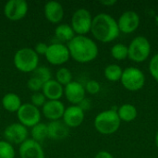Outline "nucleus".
Returning <instances> with one entry per match:
<instances>
[{
	"instance_id": "f257e3e1",
	"label": "nucleus",
	"mask_w": 158,
	"mask_h": 158,
	"mask_svg": "<svg viewBox=\"0 0 158 158\" xmlns=\"http://www.w3.org/2000/svg\"><path fill=\"white\" fill-rule=\"evenodd\" d=\"M70 57L76 62L85 64L94 61L99 53L96 43L86 35H76L67 44Z\"/></svg>"
},
{
	"instance_id": "20e7f679",
	"label": "nucleus",
	"mask_w": 158,
	"mask_h": 158,
	"mask_svg": "<svg viewBox=\"0 0 158 158\" xmlns=\"http://www.w3.org/2000/svg\"><path fill=\"white\" fill-rule=\"evenodd\" d=\"M13 63L19 71L31 73L39 67V56L32 48L23 47L15 53Z\"/></svg>"
},
{
	"instance_id": "f03ea898",
	"label": "nucleus",
	"mask_w": 158,
	"mask_h": 158,
	"mask_svg": "<svg viewBox=\"0 0 158 158\" xmlns=\"http://www.w3.org/2000/svg\"><path fill=\"white\" fill-rule=\"evenodd\" d=\"M91 32L101 43H111L120 33L118 20L107 13H99L93 18Z\"/></svg>"
},
{
	"instance_id": "2eb2a0df",
	"label": "nucleus",
	"mask_w": 158,
	"mask_h": 158,
	"mask_svg": "<svg viewBox=\"0 0 158 158\" xmlns=\"http://www.w3.org/2000/svg\"><path fill=\"white\" fill-rule=\"evenodd\" d=\"M19 156L20 158H44V151L41 143L32 139L26 140L19 147Z\"/></svg>"
},
{
	"instance_id": "5701e85b",
	"label": "nucleus",
	"mask_w": 158,
	"mask_h": 158,
	"mask_svg": "<svg viewBox=\"0 0 158 158\" xmlns=\"http://www.w3.org/2000/svg\"><path fill=\"white\" fill-rule=\"evenodd\" d=\"M31 136L33 141L41 143L46 138H48V129L47 124L40 122L31 129Z\"/></svg>"
},
{
	"instance_id": "72a5a7b5",
	"label": "nucleus",
	"mask_w": 158,
	"mask_h": 158,
	"mask_svg": "<svg viewBox=\"0 0 158 158\" xmlns=\"http://www.w3.org/2000/svg\"><path fill=\"white\" fill-rule=\"evenodd\" d=\"M84 112H86V111H88L90 108H91V106H92V104H91V101L89 100V99H87L86 97L78 105Z\"/></svg>"
},
{
	"instance_id": "a211bd4d",
	"label": "nucleus",
	"mask_w": 158,
	"mask_h": 158,
	"mask_svg": "<svg viewBox=\"0 0 158 158\" xmlns=\"http://www.w3.org/2000/svg\"><path fill=\"white\" fill-rule=\"evenodd\" d=\"M42 93L47 100H60L64 95V86L52 79L44 84Z\"/></svg>"
},
{
	"instance_id": "e433bc0d",
	"label": "nucleus",
	"mask_w": 158,
	"mask_h": 158,
	"mask_svg": "<svg viewBox=\"0 0 158 158\" xmlns=\"http://www.w3.org/2000/svg\"><path fill=\"white\" fill-rule=\"evenodd\" d=\"M155 142H156V147H157V149H158V131L156 132V134Z\"/></svg>"
},
{
	"instance_id": "1a4fd4ad",
	"label": "nucleus",
	"mask_w": 158,
	"mask_h": 158,
	"mask_svg": "<svg viewBox=\"0 0 158 158\" xmlns=\"http://www.w3.org/2000/svg\"><path fill=\"white\" fill-rule=\"evenodd\" d=\"M44 56L49 64L54 66H61L69 61L70 55L67 44L58 42L48 45Z\"/></svg>"
},
{
	"instance_id": "0eeeda50",
	"label": "nucleus",
	"mask_w": 158,
	"mask_h": 158,
	"mask_svg": "<svg viewBox=\"0 0 158 158\" xmlns=\"http://www.w3.org/2000/svg\"><path fill=\"white\" fill-rule=\"evenodd\" d=\"M92 23V14L86 8H79L72 14L70 26L76 35H86L91 32Z\"/></svg>"
},
{
	"instance_id": "7c9ffc66",
	"label": "nucleus",
	"mask_w": 158,
	"mask_h": 158,
	"mask_svg": "<svg viewBox=\"0 0 158 158\" xmlns=\"http://www.w3.org/2000/svg\"><path fill=\"white\" fill-rule=\"evenodd\" d=\"M85 92L90 94H96L100 92L101 90V85L100 83L95 81V80H90L86 82L85 86Z\"/></svg>"
},
{
	"instance_id": "ddd939ff",
	"label": "nucleus",
	"mask_w": 158,
	"mask_h": 158,
	"mask_svg": "<svg viewBox=\"0 0 158 158\" xmlns=\"http://www.w3.org/2000/svg\"><path fill=\"white\" fill-rule=\"evenodd\" d=\"M84 118L85 112L79 106L71 105L66 107L62 117V121L69 129L78 128L82 124Z\"/></svg>"
},
{
	"instance_id": "f704fd0d",
	"label": "nucleus",
	"mask_w": 158,
	"mask_h": 158,
	"mask_svg": "<svg viewBox=\"0 0 158 158\" xmlns=\"http://www.w3.org/2000/svg\"><path fill=\"white\" fill-rule=\"evenodd\" d=\"M94 158H114V156L107 151H100L95 155Z\"/></svg>"
},
{
	"instance_id": "9b49d317",
	"label": "nucleus",
	"mask_w": 158,
	"mask_h": 158,
	"mask_svg": "<svg viewBox=\"0 0 158 158\" xmlns=\"http://www.w3.org/2000/svg\"><path fill=\"white\" fill-rule=\"evenodd\" d=\"M29 5L25 0H9L4 6V15L12 21L20 20L27 15Z\"/></svg>"
},
{
	"instance_id": "6ab92c4d",
	"label": "nucleus",
	"mask_w": 158,
	"mask_h": 158,
	"mask_svg": "<svg viewBox=\"0 0 158 158\" xmlns=\"http://www.w3.org/2000/svg\"><path fill=\"white\" fill-rule=\"evenodd\" d=\"M48 138L54 141H62L69 135V128L63 121H51L47 124Z\"/></svg>"
},
{
	"instance_id": "6e6552de",
	"label": "nucleus",
	"mask_w": 158,
	"mask_h": 158,
	"mask_svg": "<svg viewBox=\"0 0 158 158\" xmlns=\"http://www.w3.org/2000/svg\"><path fill=\"white\" fill-rule=\"evenodd\" d=\"M19 122L26 128H32L41 122V111L31 103H24L17 112Z\"/></svg>"
},
{
	"instance_id": "c85d7f7f",
	"label": "nucleus",
	"mask_w": 158,
	"mask_h": 158,
	"mask_svg": "<svg viewBox=\"0 0 158 158\" xmlns=\"http://www.w3.org/2000/svg\"><path fill=\"white\" fill-rule=\"evenodd\" d=\"M43 86H44V83L40 80H38L37 78H35L33 76H31L27 81V87L32 93L42 92Z\"/></svg>"
},
{
	"instance_id": "473e14b6",
	"label": "nucleus",
	"mask_w": 158,
	"mask_h": 158,
	"mask_svg": "<svg viewBox=\"0 0 158 158\" xmlns=\"http://www.w3.org/2000/svg\"><path fill=\"white\" fill-rule=\"evenodd\" d=\"M47 48H48V44H45L44 42H39V43H37L35 44L33 50L35 51V53L38 56H40V55L44 56L45 53H46V51H47Z\"/></svg>"
},
{
	"instance_id": "cd10ccee",
	"label": "nucleus",
	"mask_w": 158,
	"mask_h": 158,
	"mask_svg": "<svg viewBox=\"0 0 158 158\" xmlns=\"http://www.w3.org/2000/svg\"><path fill=\"white\" fill-rule=\"evenodd\" d=\"M15 148L6 141H0V158H15Z\"/></svg>"
},
{
	"instance_id": "dca6fc26",
	"label": "nucleus",
	"mask_w": 158,
	"mask_h": 158,
	"mask_svg": "<svg viewBox=\"0 0 158 158\" xmlns=\"http://www.w3.org/2000/svg\"><path fill=\"white\" fill-rule=\"evenodd\" d=\"M85 88L79 82L72 81L64 87V95L66 99L72 105L78 106L85 98Z\"/></svg>"
},
{
	"instance_id": "39448f33",
	"label": "nucleus",
	"mask_w": 158,
	"mask_h": 158,
	"mask_svg": "<svg viewBox=\"0 0 158 158\" xmlns=\"http://www.w3.org/2000/svg\"><path fill=\"white\" fill-rule=\"evenodd\" d=\"M129 58L136 63L145 61L151 54V44L144 36L135 37L128 46Z\"/></svg>"
},
{
	"instance_id": "f3484780",
	"label": "nucleus",
	"mask_w": 158,
	"mask_h": 158,
	"mask_svg": "<svg viewBox=\"0 0 158 158\" xmlns=\"http://www.w3.org/2000/svg\"><path fill=\"white\" fill-rule=\"evenodd\" d=\"M44 13L49 22L53 24H59L64 17V8L57 1H48L44 5Z\"/></svg>"
},
{
	"instance_id": "c9c22d12",
	"label": "nucleus",
	"mask_w": 158,
	"mask_h": 158,
	"mask_svg": "<svg viewBox=\"0 0 158 158\" xmlns=\"http://www.w3.org/2000/svg\"><path fill=\"white\" fill-rule=\"evenodd\" d=\"M116 3H117L116 0H103V1H100V4H102L104 6H112Z\"/></svg>"
},
{
	"instance_id": "9d476101",
	"label": "nucleus",
	"mask_w": 158,
	"mask_h": 158,
	"mask_svg": "<svg viewBox=\"0 0 158 158\" xmlns=\"http://www.w3.org/2000/svg\"><path fill=\"white\" fill-rule=\"evenodd\" d=\"M5 141L9 143L20 145L26 140L29 139V131L28 128L20 124L19 122H14L9 124L4 131Z\"/></svg>"
},
{
	"instance_id": "423d86ee",
	"label": "nucleus",
	"mask_w": 158,
	"mask_h": 158,
	"mask_svg": "<svg viewBox=\"0 0 158 158\" xmlns=\"http://www.w3.org/2000/svg\"><path fill=\"white\" fill-rule=\"evenodd\" d=\"M120 82L128 91L137 92L143 89L144 86L145 76L140 69L135 67H129L123 69Z\"/></svg>"
},
{
	"instance_id": "a878e982",
	"label": "nucleus",
	"mask_w": 158,
	"mask_h": 158,
	"mask_svg": "<svg viewBox=\"0 0 158 158\" xmlns=\"http://www.w3.org/2000/svg\"><path fill=\"white\" fill-rule=\"evenodd\" d=\"M72 72L67 68H59L56 72V81L59 82L62 86H66L70 83L73 80Z\"/></svg>"
},
{
	"instance_id": "412c9836",
	"label": "nucleus",
	"mask_w": 158,
	"mask_h": 158,
	"mask_svg": "<svg viewBox=\"0 0 158 158\" xmlns=\"http://www.w3.org/2000/svg\"><path fill=\"white\" fill-rule=\"evenodd\" d=\"M55 36L59 41V43H69L75 36V32L69 24L61 23L58 24L55 30Z\"/></svg>"
},
{
	"instance_id": "2f4dec72",
	"label": "nucleus",
	"mask_w": 158,
	"mask_h": 158,
	"mask_svg": "<svg viewBox=\"0 0 158 158\" xmlns=\"http://www.w3.org/2000/svg\"><path fill=\"white\" fill-rule=\"evenodd\" d=\"M149 72L152 77L158 81V53L151 58L149 62Z\"/></svg>"
},
{
	"instance_id": "bb28decb",
	"label": "nucleus",
	"mask_w": 158,
	"mask_h": 158,
	"mask_svg": "<svg viewBox=\"0 0 158 158\" xmlns=\"http://www.w3.org/2000/svg\"><path fill=\"white\" fill-rule=\"evenodd\" d=\"M32 76L37 78L38 80H40L44 84L45 82H47L48 81L52 80V72H51V70L47 67H44V66L38 67L32 72Z\"/></svg>"
},
{
	"instance_id": "4c0bfd02",
	"label": "nucleus",
	"mask_w": 158,
	"mask_h": 158,
	"mask_svg": "<svg viewBox=\"0 0 158 158\" xmlns=\"http://www.w3.org/2000/svg\"><path fill=\"white\" fill-rule=\"evenodd\" d=\"M157 121H158V118H157Z\"/></svg>"
},
{
	"instance_id": "b1692460",
	"label": "nucleus",
	"mask_w": 158,
	"mask_h": 158,
	"mask_svg": "<svg viewBox=\"0 0 158 158\" xmlns=\"http://www.w3.org/2000/svg\"><path fill=\"white\" fill-rule=\"evenodd\" d=\"M123 73V69L118 64H109L104 69V75L106 80L112 82L120 81Z\"/></svg>"
},
{
	"instance_id": "4468645a",
	"label": "nucleus",
	"mask_w": 158,
	"mask_h": 158,
	"mask_svg": "<svg viewBox=\"0 0 158 158\" xmlns=\"http://www.w3.org/2000/svg\"><path fill=\"white\" fill-rule=\"evenodd\" d=\"M65 106L60 100H47L42 107L44 117L51 121L60 120L65 112Z\"/></svg>"
},
{
	"instance_id": "f8f14e48",
	"label": "nucleus",
	"mask_w": 158,
	"mask_h": 158,
	"mask_svg": "<svg viewBox=\"0 0 158 158\" xmlns=\"http://www.w3.org/2000/svg\"><path fill=\"white\" fill-rule=\"evenodd\" d=\"M140 22L141 19L139 14L133 10H127L123 12L118 19L119 31L125 34L134 32L139 28Z\"/></svg>"
},
{
	"instance_id": "7ed1b4c3",
	"label": "nucleus",
	"mask_w": 158,
	"mask_h": 158,
	"mask_svg": "<svg viewBox=\"0 0 158 158\" xmlns=\"http://www.w3.org/2000/svg\"><path fill=\"white\" fill-rule=\"evenodd\" d=\"M121 120L115 109H108L100 112L94 118L95 130L103 135H111L120 127Z\"/></svg>"
},
{
	"instance_id": "c756f323",
	"label": "nucleus",
	"mask_w": 158,
	"mask_h": 158,
	"mask_svg": "<svg viewBox=\"0 0 158 158\" xmlns=\"http://www.w3.org/2000/svg\"><path fill=\"white\" fill-rule=\"evenodd\" d=\"M46 101H47V99L45 98V96L44 95V94L42 92L32 93V94L31 96V104L38 108L43 107V106L45 104Z\"/></svg>"
},
{
	"instance_id": "aec40b11",
	"label": "nucleus",
	"mask_w": 158,
	"mask_h": 158,
	"mask_svg": "<svg viewBox=\"0 0 158 158\" xmlns=\"http://www.w3.org/2000/svg\"><path fill=\"white\" fill-rule=\"evenodd\" d=\"M1 104L4 109L9 113H17L20 106H22L20 97L15 93L6 94L2 98Z\"/></svg>"
},
{
	"instance_id": "393cba45",
	"label": "nucleus",
	"mask_w": 158,
	"mask_h": 158,
	"mask_svg": "<svg viewBox=\"0 0 158 158\" xmlns=\"http://www.w3.org/2000/svg\"><path fill=\"white\" fill-rule=\"evenodd\" d=\"M111 56L113 58L117 60H125L129 56V51H128V46L124 44H116L111 47L110 50Z\"/></svg>"
},
{
	"instance_id": "4be33fe9",
	"label": "nucleus",
	"mask_w": 158,
	"mask_h": 158,
	"mask_svg": "<svg viewBox=\"0 0 158 158\" xmlns=\"http://www.w3.org/2000/svg\"><path fill=\"white\" fill-rule=\"evenodd\" d=\"M118 118L121 121L131 122L135 120L138 116V111L135 106L131 104H123L117 110Z\"/></svg>"
}]
</instances>
